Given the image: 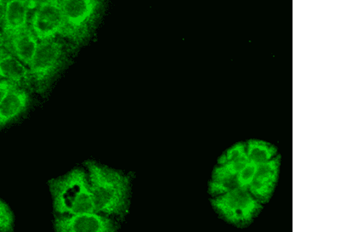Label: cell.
<instances>
[{"instance_id":"cell-11","label":"cell","mask_w":351,"mask_h":232,"mask_svg":"<svg viewBox=\"0 0 351 232\" xmlns=\"http://www.w3.org/2000/svg\"><path fill=\"white\" fill-rule=\"evenodd\" d=\"M0 78L10 82L20 88L27 89L32 86L28 67L7 50L0 54Z\"/></svg>"},{"instance_id":"cell-14","label":"cell","mask_w":351,"mask_h":232,"mask_svg":"<svg viewBox=\"0 0 351 232\" xmlns=\"http://www.w3.org/2000/svg\"><path fill=\"white\" fill-rule=\"evenodd\" d=\"M14 227V216L10 208L0 200V231H10Z\"/></svg>"},{"instance_id":"cell-9","label":"cell","mask_w":351,"mask_h":232,"mask_svg":"<svg viewBox=\"0 0 351 232\" xmlns=\"http://www.w3.org/2000/svg\"><path fill=\"white\" fill-rule=\"evenodd\" d=\"M30 102V95L26 89L16 87L11 90L0 104V128L9 126L24 115Z\"/></svg>"},{"instance_id":"cell-17","label":"cell","mask_w":351,"mask_h":232,"mask_svg":"<svg viewBox=\"0 0 351 232\" xmlns=\"http://www.w3.org/2000/svg\"><path fill=\"white\" fill-rule=\"evenodd\" d=\"M5 7H7V0H0V27L4 18Z\"/></svg>"},{"instance_id":"cell-4","label":"cell","mask_w":351,"mask_h":232,"mask_svg":"<svg viewBox=\"0 0 351 232\" xmlns=\"http://www.w3.org/2000/svg\"><path fill=\"white\" fill-rule=\"evenodd\" d=\"M67 63L65 44L58 38L39 41L29 69L32 86L39 93L48 91Z\"/></svg>"},{"instance_id":"cell-20","label":"cell","mask_w":351,"mask_h":232,"mask_svg":"<svg viewBox=\"0 0 351 232\" xmlns=\"http://www.w3.org/2000/svg\"><path fill=\"white\" fill-rule=\"evenodd\" d=\"M0 80H1V78H0Z\"/></svg>"},{"instance_id":"cell-6","label":"cell","mask_w":351,"mask_h":232,"mask_svg":"<svg viewBox=\"0 0 351 232\" xmlns=\"http://www.w3.org/2000/svg\"><path fill=\"white\" fill-rule=\"evenodd\" d=\"M63 24L60 0H42L32 10L29 27L39 41L60 36Z\"/></svg>"},{"instance_id":"cell-18","label":"cell","mask_w":351,"mask_h":232,"mask_svg":"<svg viewBox=\"0 0 351 232\" xmlns=\"http://www.w3.org/2000/svg\"><path fill=\"white\" fill-rule=\"evenodd\" d=\"M5 51V38L1 31V28H0V54L4 53Z\"/></svg>"},{"instance_id":"cell-3","label":"cell","mask_w":351,"mask_h":232,"mask_svg":"<svg viewBox=\"0 0 351 232\" xmlns=\"http://www.w3.org/2000/svg\"><path fill=\"white\" fill-rule=\"evenodd\" d=\"M60 3L64 21L60 36L81 46L92 37L106 0H60Z\"/></svg>"},{"instance_id":"cell-7","label":"cell","mask_w":351,"mask_h":232,"mask_svg":"<svg viewBox=\"0 0 351 232\" xmlns=\"http://www.w3.org/2000/svg\"><path fill=\"white\" fill-rule=\"evenodd\" d=\"M54 228L59 232H111L118 229L114 220L97 212L58 215Z\"/></svg>"},{"instance_id":"cell-10","label":"cell","mask_w":351,"mask_h":232,"mask_svg":"<svg viewBox=\"0 0 351 232\" xmlns=\"http://www.w3.org/2000/svg\"><path fill=\"white\" fill-rule=\"evenodd\" d=\"M39 40L30 27L5 39V48L23 64L29 67L35 56Z\"/></svg>"},{"instance_id":"cell-15","label":"cell","mask_w":351,"mask_h":232,"mask_svg":"<svg viewBox=\"0 0 351 232\" xmlns=\"http://www.w3.org/2000/svg\"><path fill=\"white\" fill-rule=\"evenodd\" d=\"M226 156V161H233L239 158L246 156V143H236L233 146L230 147V149L224 152Z\"/></svg>"},{"instance_id":"cell-13","label":"cell","mask_w":351,"mask_h":232,"mask_svg":"<svg viewBox=\"0 0 351 232\" xmlns=\"http://www.w3.org/2000/svg\"><path fill=\"white\" fill-rule=\"evenodd\" d=\"M257 172V164L249 161L245 167L236 175L237 188L247 190Z\"/></svg>"},{"instance_id":"cell-2","label":"cell","mask_w":351,"mask_h":232,"mask_svg":"<svg viewBox=\"0 0 351 232\" xmlns=\"http://www.w3.org/2000/svg\"><path fill=\"white\" fill-rule=\"evenodd\" d=\"M49 189L58 215L95 212L86 169L75 168L51 181Z\"/></svg>"},{"instance_id":"cell-1","label":"cell","mask_w":351,"mask_h":232,"mask_svg":"<svg viewBox=\"0 0 351 232\" xmlns=\"http://www.w3.org/2000/svg\"><path fill=\"white\" fill-rule=\"evenodd\" d=\"M93 199L95 211L123 218L131 198V181L117 170L94 161L84 163Z\"/></svg>"},{"instance_id":"cell-16","label":"cell","mask_w":351,"mask_h":232,"mask_svg":"<svg viewBox=\"0 0 351 232\" xmlns=\"http://www.w3.org/2000/svg\"><path fill=\"white\" fill-rule=\"evenodd\" d=\"M16 87L18 86H15L14 84L11 83L10 82L4 80V79H1V80H0V104L3 103V101L5 97H7V95L11 90Z\"/></svg>"},{"instance_id":"cell-19","label":"cell","mask_w":351,"mask_h":232,"mask_svg":"<svg viewBox=\"0 0 351 232\" xmlns=\"http://www.w3.org/2000/svg\"><path fill=\"white\" fill-rule=\"evenodd\" d=\"M25 1L27 5H29L31 10H32L36 7L39 2L42 1V0H25Z\"/></svg>"},{"instance_id":"cell-8","label":"cell","mask_w":351,"mask_h":232,"mask_svg":"<svg viewBox=\"0 0 351 232\" xmlns=\"http://www.w3.org/2000/svg\"><path fill=\"white\" fill-rule=\"evenodd\" d=\"M32 10L25 0H7L1 31L5 39L29 27Z\"/></svg>"},{"instance_id":"cell-5","label":"cell","mask_w":351,"mask_h":232,"mask_svg":"<svg viewBox=\"0 0 351 232\" xmlns=\"http://www.w3.org/2000/svg\"><path fill=\"white\" fill-rule=\"evenodd\" d=\"M210 201L215 212L221 219L239 229L250 226L263 209L248 190L239 188L213 197Z\"/></svg>"},{"instance_id":"cell-12","label":"cell","mask_w":351,"mask_h":232,"mask_svg":"<svg viewBox=\"0 0 351 232\" xmlns=\"http://www.w3.org/2000/svg\"><path fill=\"white\" fill-rule=\"evenodd\" d=\"M277 154V148L267 141L250 139L246 143V154L249 161L258 164L273 159Z\"/></svg>"}]
</instances>
